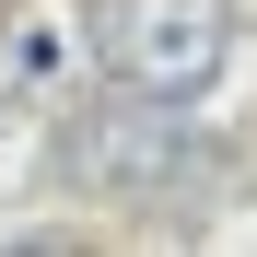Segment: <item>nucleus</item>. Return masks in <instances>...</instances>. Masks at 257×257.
I'll return each instance as SVG.
<instances>
[{
  "label": "nucleus",
  "mask_w": 257,
  "mask_h": 257,
  "mask_svg": "<svg viewBox=\"0 0 257 257\" xmlns=\"http://www.w3.org/2000/svg\"><path fill=\"white\" fill-rule=\"evenodd\" d=\"M234 59V0H94V70L141 105H199Z\"/></svg>",
  "instance_id": "f257e3e1"
},
{
  "label": "nucleus",
  "mask_w": 257,
  "mask_h": 257,
  "mask_svg": "<svg viewBox=\"0 0 257 257\" xmlns=\"http://www.w3.org/2000/svg\"><path fill=\"white\" fill-rule=\"evenodd\" d=\"M0 257H82L70 234H24V245H0Z\"/></svg>",
  "instance_id": "7ed1b4c3"
},
{
  "label": "nucleus",
  "mask_w": 257,
  "mask_h": 257,
  "mask_svg": "<svg viewBox=\"0 0 257 257\" xmlns=\"http://www.w3.org/2000/svg\"><path fill=\"white\" fill-rule=\"evenodd\" d=\"M59 176L70 187H105V199H187L210 176V128L176 117V105L117 94V105H82L59 128Z\"/></svg>",
  "instance_id": "f03ea898"
}]
</instances>
